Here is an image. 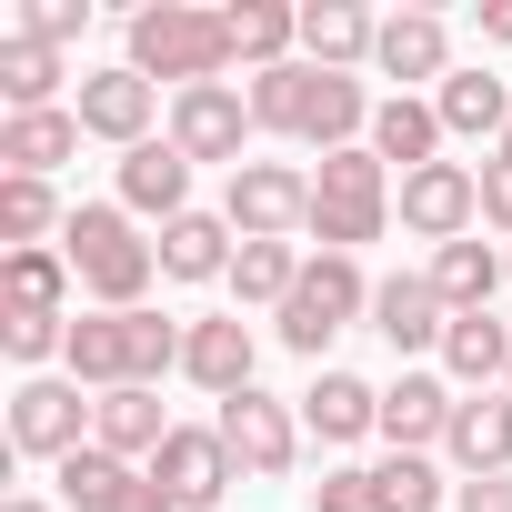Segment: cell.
Wrapping results in <instances>:
<instances>
[{
	"label": "cell",
	"instance_id": "obj_1",
	"mask_svg": "<svg viewBox=\"0 0 512 512\" xmlns=\"http://www.w3.org/2000/svg\"><path fill=\"white\" fill-rule=\"evenodd\" d=\"M61 251H71V272H81V292H91L101 312H141V292H151V272H161V241H141L121 201H81L71 231H61Z\"/></svg>",
	"mask_w": 512,
	"mask_h": 512
},
{
	"label": "cell",
	"instance_id": "obj_2",
	"mask_svg": "<svg viewBox=\"0 0 512 512\" xmlns=\"http://www.w3.org/2000/svg\"><path fill=\"white\" fill-rule=\"evenodd\" d=\"M131 71L161 91H201L231 71V21L221 11H191V0H151V11H131Z\"/></svg>",
	"mask_w": 512,
	"mask_h": 512
},
{
	"label": "cell",
	"instance_id": "obj_3",
	"mask_svg": "<svg viewBox=\"0 0 512 512\" xmlns=\"http://www.w3.org/2000/svg\"><path fill=\"white\" fill-rule=\"evenodd\" d=\"M382 221H392V171H382V151H372V141H362V151H332V161L312 171V241L362 262V241H382Z\"/></svg>",
	"mask_w": 512,
	"mask_h": 512
},
{
	"label": "cell",
	"instance_id": "obj_4",
	"mask_svg": "<svg viewBox=\"0 0 512 512\" xmlns=\"http://www.w3.org/2000/svg\"><path fill=\"white\" fill-rule=\"evenodd\" d=\"M372 312V282H362V262H352V251H312V262H302V282H292V302H282V342L302 352V362H322L352 322Z\"/></svg>",
	"mask_w": 512,
	"mask_h": 512
},
{
	"label": "cell",
	"instance_id": "obj_5",
	"mask_svg": "<svg viewBox=\"0 0 512 512\" xmlns=\"http://www.w3.org/2000/svg\"><path fill=\"white\" fill-rule=\"evenodd\" d=\"M221 221H231L241 241H302V231H312V171H292V161H241L231 191H221Z\"/></svg>",
	"mask_w": 512,
	"mask_h": 512
},
{
	"label": "cell",
	"instance_id": "obj_6",
	"mask_svg": "<svg viewBox=\"0 0 512 512\" xmlns=\"http://www.w3.org/2000/svg\"><path fill=\"white\" fill-rule=\"evenodd\" d=\"M81 442H91V402H81V382H71V372H61V382H51V372H31V382L11 392V452L61 472Z\"/></svg>",
	"mask_w": 512,
	"mask_h": 512
},
{
	"label": "cell",
	"instance_id": "obj_7",
	"mask_svg": "<svg viewBox=\"0 0 512 512\" xmlns=\"http://www.w3.org/2000/svg\"><path fill=\"white\" fill-rule=\"evenodd\" d=\"M211 432L231 442V462H241L251 482H282V472L302 462V422H292V402H272L262 382H251V392H231Z\"/></svg>",
	"mask_w": 512,
	"mask_h": 512
},
{
	"label": "cell",
	"instance_id": "obj_8",
	"mask_svg": "<svg viewBox=\"0 0 512 512\" xmlns=\"http://www.w3.org/2000/svg\"><path fill=\"white\" fill-rule=\"evenodd\" d=\"M392 211H402V231L412 241H462V231H482V171L472 161H432V171H412L402 191H392Z\"/></svg>",
	"mask_w": 512,
	"mask_h": 512
},
{
	"label": "cell",
	"instance_id": "obj_9",
	"mask_svg": "<svg viewBox=\"0 0 512 512\" xmlns=\"http://www.w3.org/2000/svg\"><path fill=\"white\" fill-rule=\"evenodd\" d=\"M151 482H161L181 512H221V492L241 482V462H231V442H221V432H201V422H171V442L151 452Z\"/></svg>",
	"mask_w": 512,
	"mask_h": 512
},
{
	"label": "cell",
	"instance_id": "obj_10",
	"mask_svg": "<svg viewBox=\"0 0 512 512\" xmlns=\"http://www.w3.org/2000/svg\"><path fill=\"white\" fill-rule=\"evenodd\" d=\"M241 141H251V101H241L231 81L171 91V151H181V161H231V171H241Z\"/></svg>",
	"mask_w": 512,
	"mask_h": 512
},
{
	"label": "cell",
	"instance_id": "obj_11",
	"mask_svg": "<svg viewBox=\"0 0 512 512\" xmlns=\"http://www.w3.org/2000/svg\"><path fill=\"white\" fill-rule=\"evenodd\" d=\"M71 111H81V131H91V141H121V151H141V141H151V111H161V91H151V81L121 61V71H81V101H71Z\"/></svg>",
	"mask_w": 512,
	"mask_h": 512
},
{
	"label": "cell",
	"instance_id": "obj_12",
	"mask_svg": "<svg viewBox=\"0 0 512 512\" xmlns=\"http://www.w3.org/2000/svg\"><path fill=\"white\" fill-rule=\"evenodd\" d=\"M372 332L412 362V352H442V332H452V312H442V292H432V272H392V282H372Z\"/></svg>",
	"mask_w": 512,
	"mask_h": 512
},
{
	"label": "cell",
	"instance_id": "obj_13",
	"mask_svg": "<svg viewBox=\"0 0 512 512\" xmlns=\"http://www.w3.org/2000/svg\"><path fill=\"white\" fill-rule=\"evenodd\" d=\"M251 362H262V342H251V322H241V312H211V322H191V342H181V372H191L211 402L251 392Z\"/></svg>",
	"mask_w": 512,
	"mask_h": 512
},
{
	"label": "cell",
	"instance_id": "obj_14",
	"mask_svg": "<svg viewBox=\"0 0 512 512\" xmlns=\"http://www.w3.org/2000/svg\"><path fill=\"white\" fill-rule=\"evenodd\" d=\"M81 151V111H11L0 121V181H51Z\"/></svg>",
	"mask_w": 512,
	"mask_h": 512
},
{
	"label": "cell",
	"instance_id": "obj_15",
	"mask_svg": "<svg viewBox=\"0 0 512 512\" xmlns=\"http://www.w3.org/2000/svg\"><path fill=\"white\" fill-rule=\"evenodd\" d=\"M372 71L402 81V91H412V81H452V31H442L432 11H392L382 41H372Z\"/></svg>",
	"mask_w": 512,
	"mask_h": 512
},
{
	"label": "cell",
	"instance_id": "obj_16",
	"mask_svg": "<svg viewBox=\"0 0 512 512\" xmlns=\"http://www.w3.org/2000/svg\"><path fill=\"white\" fill-rule=\"evenodd\" d=\"M442 452L462 462V482H482V472H512V392H462V412H452Z\"/></svg>",
	"mask_w": 512,
	"mask_h": 512
},
{
	"label": "cell",
	"instance_id": "obj_17",
	"mask_svg": "<svg viewBox=\"0 0 512 512\" xmlns=\"http://www.w3.org/2000/svg\"><path fill=\"white\" fill-rule=\"evenodd\" d=\"M512 282V262L482 241V231H462V241H442L432 251V292H442V312L462 322V312H492V292Z\"/></svg>",
	"mask_w": 512,
	"mask_h": 512
},
{
	"label": "cell",
	"instance_id": "obj_18",
	"mask_svg": "<svg viewBox=\"0 0 512 512\" xmlns=\"http://www.w3.org/2000/svg\"><path fill=\"white\" fill-rule=\"evenodd\" d=\"M452 412H462V402H452L442 372H402V382L382 392V442H392V452H422V442L452 432Z\"/></svg>",
	"mask_w": 512,
	"mask_h": 512
},
{
	"label": "cell",
	"instance_id": "obj_19",
	"mask_svg": "<svg viewBox=\"0 0 512 512\" xmlns=\"http://www.w3.org/2000/svg\"><path fill=\"white\" fill-rule=\"evenodd\" d=\"M91 442H101V452H121V462H151V452L171 442V422H161V392H151V382H121V392H101V402H91Z\"/></svg>",
	"mask_w": 512,
	"mask_h": 512
},
{
	"label": "cell",
	"instance_id": "obj_20",
	"mask_svg": "<svg viewBox=\"0 0 512 512\" xmlns=\"http://www.w3.org/2000/svg\"><path fill=\"white\" fill-rule=\"evenodd\" d=\"M231 251H241V231H231L221 211L161 221V272H171V282H231Z\"/></svg>",
	"mask_w": 512,
	"mask_h": 512
},
{
	"label": "cell",
	"instance_id": "obj_21",
	"mask_svg": "<svg viewBox=\"0 0 512 512\" xmlns=\"http://www.w3.org/2000/svg\"><path fill=\"white\" fill-rule=\"evenodd\" d=\"M372 151H382V171H432L442 161V111L432 101H412V91H392L382 111H372Z\"/></svg>",
	"mask_w": 512,
	"mask_h": 512
},
{
	"label": "cell",
	"instance_id": "obj_22",
	"mask_svg": "<svg viewBox=\"0 0 512 512\" xmlns=\"http://www.w3.org/2000/svg\"><path fill=\"white\" fill-rule=\"evenodd\" d=\"M121 211L181 221V211H191V161H181L171 141H141V151H121Z\"/></svg>",
	"mask_w": 512,
	"mask_h": 512
},
{
	"label": "cell",
	"instance_id": "obj_23",
	"mask_svg": "<svg viewBox=\"0 0 512 512\" xmlns=\"http://www.w3.org/2000/svg\"><path fill=\"white\" fill-rule=\"evenodd\" d=\"M432 111H442V141H492L502 151V131H512V91L492 71H452L432 91Z\"/></svg>",
	"mask_w": 512,
	"mask_h": 512
},
{
	"label": "cell",
	"instance_id": "obj_24",
	"mask_svg": "<svg viewBox=\"0 0 512 512\" xmlns=\"http://www.w3.org/2000/svg\"><path fill=\"white\" fill-rule=\"evenodd\" d=\"M442 372H452L462 392H502V382H512V322L462 312V322L442 332Z\"/></svg>",
	"mask_w": 512,
	"mask_h": 512
},
{
	"label": "cell",
	"instance_id": "obj_25",
	"mask_svg": "<svg viewBox=\"0 0 512 512\" xmlns=\"http://www.w3.org/2000/svg\"><path fill=\"white\" fill-rule=\"evenodd\" d=\"M372 41H382V21L352 11V0H312V11H302V61L312 71H362Z\"/></svg>",
	"mask_w": 512,
	"mask_h": 512
},
{
	"label": "cell",
	"instance_id": "obj_26",
	"mask_svg": "<svg viewBox=\"0 0 512 512\" xmlns=\"http://www.w3.org/2000/svg\"><path fill=\"white\" fill-rule=\"evenodd\" d=\"M302 422H312L322 442H362V432H382V392H372L362 372H322V382L302 392Z\"/></svg>",
	"mask_w": 512,
	"mask_h": 512
},
{
	"label": "cell",
	"instance_id": "obj_27",
	"mask_svg": "<svg viewBox=\"0 0 512 512\" xmlns=\"http://www.w3.org/2000/svg\"><path fill=\"white\" fill-rule=\"evenodd\" d=\"M221 21H231V61L241 71H282L302 51V11H282V0H241V11H221Z\"/></svg>",
	"mask_w": 512,
	"mask_h": 512
},
{
	"label": "cell",
	"instance_id": "obj_28",
	"mask_svg": "<svg viewBox=\"0 0 512 512\" xmlns=\"http://www.w3.org/2000/svg\"><path fill=\"white\" fill-rule=\"evenodd\" d=\"M0 282H11V312H71V251L61 241H41V251H11L0 262Z\"/></svg>",
	"mask_w": 512,
	"mask_h": 512
},
{
	"label": "cell",
	"instance_id": "obj_29",
	"mask_svg": "<svg viewBox=\"0 0 512 512\" xmlns=\"http://www.w3.org/2000/svg\"><path fill=\"white\" fill-rule=\"evenodd\" d=\"M51 91H61V51L11 31V41H0V101H11V111H61Z\"/></svg>",
	"mask_w": 512,
	"mask_h": 512
},
{
	"label": "cell",
	"instance_id": "obj_30",
	"mask_svg": "<svg viewBox=\"0 0 512 512\" xmlns=\"http://www.w3.org/2000/svg\"><path fill=\"white\" fill-rule=\"evenodd\" d=\"M131 472H141V462H121V452H101V442H81V452H71V462H61L51 482H61V512H111Z\"/></svg>",
	"mask_w": 512,
	"mask_h": 512
},
{
	"label": "cell",
	"instance_id": "obj_31",
	"mask_svg": "<svg viewBox=\"0 0 512 512\" xmlns=\"http://www.w3.org/2000/svg\"><path fill=\"white\" fill-rule=\"evenodd\" d=\"M292 282H302V251H292V241H241V251H231V292H241V302H272V312H282Z\"/></svg>",
	"mask_w": 512,
	"mask_h": 512
},
{
	"label": "cell",
	"instance_id": "obj_32",
	"mask_svg": "<svg viewBox=\"0 0 512 512\" xmlns=\"http://www.w3.org/2000/svg\"><path fill=\"white\" fill-rule=\"evenodd\" d=\"M41 231H71V221H61V191H51V181H0V241H11V251H41Z\"/></svg>",
	"mask_w": 512,
	"mask_h": 512
},
{
	"label": "cell",
	"instance_id": "obj_33",
	"mask_svg": "<svg viewBox=\"0 0 512 512\" xmlns=\"http://www.w3.org/2000/svg\"><path fill=\"white\" fill-rule=\"evenodd\" d=\"M372 482H382V512H442V502H452V482H442L422 452H392V462H372Z\"/></svg>",
	"mask_w": 512,
	"mask_h": 512
},
{
	"label": "cell",
	"instance_id": "obj_34",
	"mask_svg": "<svg viewBox=\"0 0 512 512\" xmlns=\"http://www.w3.org/2000/svg\"><path fill=\"white\" fill-rule=\"evenodd\" d=\"M302 81H312V61H282V71H251V131H292L302 121Z\"/></svg>",
	"mask_w": 512,
	"mask_h": 512
},
{
	"label": "cell",
	"instance_id": "obj_35",
	"mask_svg": "<svg viewBox=\"0 0 512 512\" xmlns=\"http://www.w3.org/2000/svg\"><path fill=\"white\" fill-rule=\"evenodd\" d=\"M0 352L21 372H41L51 352H71V312H0Z\"/></svg>",
	"mask_w": 512,
	"mask_h": 512
},
{
	"label": "cell",
	"instance_id": "obj_36",
	"mask_svg": "<svg viewBox=\"0 0 512 512\" xmlns=\"http://www.w3.org/2000/svg\"><path fill=\"white\" fill-rule=\"evenodd\" d=\"M312 512H382V482H372V462H342V472H322V482H312Z\"/></svg>",
	"mask_w": 512,
	"mask_h": 512
},
{
	"label": "cell",
	"instance_id": "obj_37",
	"mask_svg": "<svg viewBox=\"0 0 512 512\" xmlns=\"http://www.w3.org/2000/svg\"><path fill=\"white\" fill-rule=\"evenodd\" d=\"M91 31V0H31L21 11V41H51V51H71Z\"/></svg>",
	"mask_w": 512,
	"mask_h": 512
},
{
	"label": "cell",
	"instance_id": "obj_38",
	"mask_svg": "<svg viewBox=\"0 0 512 512\" xmlns=\"http://www.w3.org/2000/svg\"><path fill=\"white\" fill-rule=\"evenodd\" d=\"M452 512H512V472H482V482H452Z\"/></svg>",
	"mask_w": 512,
	"mask_h": 512
},
{
	"label": "cell",
	"instance_id": "obj_39",
	"mask_svg": "<svg viewBox=\"0 0 512 512\" xmlns=\"http://www.w3.org/2000/svg\"><path fill=\"white\" fill-rule=\"evenodd\" d=\"M482 221L512 231V161H482Z\"/></svg>",
	"mask_w": 512,
	"mask_h": 512
},
{
	"label": "cell",
	"instance_id": "obj_40",
	"mask_svg": "<svg viewBox=\"0 0 512 512\" xmlns=\"http://www.w3.org/2000/svg\"><path fill=\"white\" fill-rule=\"evenodd\" d=\"M111 512H181V502H171V492H161V482H151V462H141V472H131V482H121V502H111Z\"/></svg>",
	"mask_w": 512,
	"mask_h": 512
},
{
	"label": "cell",
	"instance_id": "obj_41",
	"mask_svg": "<svg viewBox=\"0 0 512 512\" xmlns=\"http://www.w3.org/2000/svg\"><path fill=\"white\" fill-rule=\"evenodd\" d=\"M482 41H512V0H482Z\"/></svg>",
	"mask_w": 512,
	"mask_h": 512
},
{
	"label": "cell",
	"instance_id": "obj_42",
	"mask_svg": "<svg viewBox=\"0 0 512 512\" xmlns=\"http://www.w3.org/2000/svg\"><path fill=\"white\" fill-rule=\"evenodd\" d=\"M0 512H51V502H31V492H21V502H0Z\"/></svg>",
	"mask_w": 512,
	"mask_h": 512
},
{
	"label": "cell",
	"instance_id": "obj_43",
	"mask_svg": "<svg viewBox=\"0 0 512 512\" xmlns=\"http://www.w3.org/2000/svg\"><path fill=\"white\" fill-rule=\"evenodd\" d=\"M492 161H512V131H502V151H492Z\"/></svg>",
	"mask_w": 512,
	"mask_h": 512
},
{
	"label": "cell",
	"instance_id": "obj_44",
	"mask_svg": "<svg viewBox=\"0 0 512 512\" xmlns=\"http://www.w3.org/2000/svg\"><path fill=\"white\" fill-rule=\"evenodd\" d=\"M502 262H512V251H502Z\"/></svg>",
	"mask_w": 512,
	"mask_h": 512
},
{
	"label": "cell",
	"instance_id": "obj_45",
	"mask_svg": "<svg viewBox=\"0 0 512 512\" xmlns=\"http://www.w3.org/2000/svg\"><path fill=\"white\" fill-rule=\"evenodd\" d=\"M502 392H512V382H502Z\"/></svg>",
	"mask_w": 512,
	"mask_h": 512
}]
</instances>
